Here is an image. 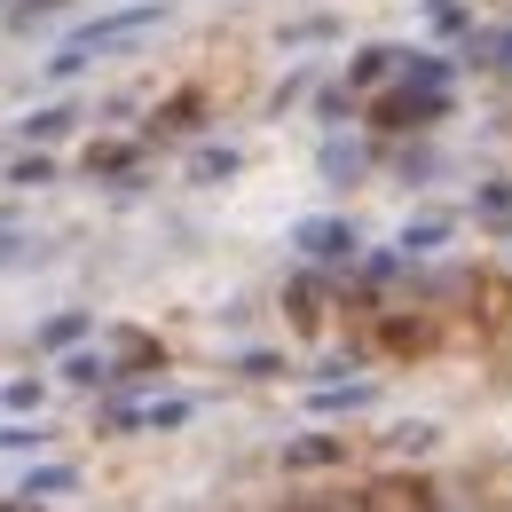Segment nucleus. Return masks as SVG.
<instances>
[{
	"label": "nucleus",
	"instance_id": "nucleus-1",
	"mask_svg": "<svg viewBox=\"0 0 512 512\" xmlns=\"http://www.w3.org/2000/svg\"><path fill=\"white\" fill-rule=\"evenodd\" d=\"M426 119H442V64H434V56H418V64H410V79H402L394 95H379V127H386V134L426 127Z\"/></svg>",
	"mask_w": 512,
	"mask_h": 512
},
{
	"label": "nucleus",
	"instance_id": "nucleus-2",
	"mask_svg": "<svg viewBox=\"0 0 512 512\" xmlns=\"http://www.w3.org/2000/svg\"><path fill=\"white\" fill-rule=\"evenodd\" d=\"M158 16H166L158 0H142V8H119V16H95V24H87V32L71 40L64 56H48V71L64 79V71H79V64H87V56H95V48H111V40H127V32H150Z\"/></svg>",
	"mask_w": 512,
	"mask_h": 512
},
{
	"label": "nucleus",
	"instance_id": "nucleus-3",
	"mask_svg": "<svg viewBox=\"0 0 512 512\" xmlns=\"http://www.w3.org/2000/svg\"><path fill=\"white\" fill-rule=\"evenodd\" d=\"M292 245H300V253H316V260H347V253H355V229H347V221H300V229H292Z\"/></svg>",
	"mask_w": 512,
	"mask_h": 512
},
{
	"label": "nucleus",
	"instance_id": "nucleus-4",
	"mask_svg": "<svg viewBox=\"0 0 512 512\" xmlns=\"http://www.w3.org/2000/svg\"><path fill=\"white\" fill-rule=\"evenodd\" d=\"M331 457H347V442H339V434H308V442L284 449V465H331Z\"/></svg>",
	"mask_w": 512,
	"mask_h": 512
},
{
	"label": "nucleus",
	"instance_id": "nucleus-5",
	"mask_svg": "<svg viewBox=\"0 0 512 512\" xmlns=\"http://www.w3.org/2000/svg\"><path fill=\"white\" fill-rule=\"evenodd\" d=\"M386 71H394V48H363V56L347 64V87H379Z\"/></svg>",
	"mask_w": 512,
	"mask_h": 512
},
{
	"label": "nucleus",
	"instance_id": "nucleus-6",
	"mask_svg": "<svg viewBox=\"0 0 512 512\" xmlns=\"http://www.w3.org/2000/svg\"><path fill=\"white\" fill-rule=\"evenodd\" d=\"M119 426H190V402H150V410H119Z\"/></svg>",
	"mask_w": 512,
	"mask_h": 512
},
{
	"label": "nucleus",
	"instance_id": "nucleus-7",
	"mask_svg": "<svg viewBox=\"0 0 512 512\" xmlns=\"http://www.w3.org/2000/svg\"><path fill=\"white\" fill-rule=\"evenodd\" d=\"M71 119H79L71 103H48V111H32V119H24V134H40V142H56V134H64Z\"/></svg>",
	"mask_w": 512,
	"mask_h": 512
},
{
	"label": "nucleus",
	"instance_id": "nucleus-8",
	"mask_svg": "<svg viewBox=\"0 0 512 512\" xmlns=\"http://www.w3.org/2000/svg\"><path fill=\"white\" fill-rule=\"evenodd\" d=\"M127 166H134L127 142H103V150H87V174H127Z\"/></svg>",
	"mask_w": 512,
	"mask_h": 512
},
{
	"label": "nucleus",
	"instance_id": "nucleus-9",
	"mask_svg": "<svg viewBox=\"0 0 512 512\" xmlns=\"http://www.w3.org/2000/svg\"><path fill=\"white\" fill-rule=\"evenodd\" d=\"M323 174H363V150L355 142H323Z\"/></svg>",
	"mask_w": 512,
	"mask_h": 512
},
{
	"label": "nucleus",
	"instance_id": "nucleus-10",
	"mask_svg": "<svg viewBox=\"0 0 512 512\" xmlns=\"http://www.w3.org/2000/svg\"><path fill=\"white\" fill-rule=\"evenodd\" d=\"M371 402V386H323L316 394V410H363Z\"/></svg>",
	"mask_w": 512,
	"mask_h": 512
},
{
	"label": "nucleus",
	"instance_id": "nucleus-11",
	"mask_svg": "<svg viewBox=\"0 0 512 512\" xmlns=\"http://www.w3.org/2000/svg\"><path fill=\"white\" fill-rule=\"evenodd\" d=\"M229 174H237V150H205L197 158V182H229Z\"/></svg>",
	"mask_w": 512,
	"mask_h": 512
},
{
	"label": "nucleus",
	"instance_id": "nucleus-12",
	"mask_svg": "<svg viewBox=\"0 0 512 512\" xmlns=\"http://www.w3.org/2000/svg\"><path fill=\"white\" fill-rule=\"evenodd\" d=\"M56 8H64V0H16V8H8V24H16V32H32V24H40V16H56Z\"/></svg>",
	"mask_w": 512,
	"mask_h": 512
},
{
	"label": "nucleus",
	"instance_id": "nucleus-13",
	"mask_svg": "<svg viewBox=\"0 0 512 512\" xmlns=\"http://www.w3.org/2000/svg\"><path fill=\"white\" fill-rule=\"evenodd\" d=\"M64 379L95 386V379H111V363H103V355H71V363H64Z\"/></svg>",
	"mask_w": 512,
	"mask_h": 512
},
{
	"label": "nucleus",
	"instance_id": "nucleus-14",
	"mask_svg": "<svg viewBox=\"0 0 512 512\" xmlns=\"http://www.w3.org/2000/svg\"><path fill=\"white\" fill-rule=\"evenodd\" d=\"M442 245V221H418V229H402V253H434Z\"/></svg>",
	"mask_w": 512,
	"mask_h": 512
},
{
	"label": "nucleus",
	"instance_id": "nucleus-15",
	"mask_svg": "<svg viewBox=\"0 0 512 512\" xmlns=\"http://www.w3.org/2000/svg\"><path fill=\"white\" fill-rule=\"evenodd\" d=\"M8 182H24V190H40V182H48V158H40V150H32V158H16V174H8Z\"/></svg>",
	"mask_w": 512,
	"mask_h": 512
},
{
	"label": "nucleus",
	"instance_id": "nucleus-16",
	"mask_svg": "<svg viewBox=\"0 0 512 512\" xmlns=\"http://www.w3.org/2000/svg\"><path fill=\"white\" fill-rule=\"evenodd\" d=\"M32 489H71V473H64V465H40V473L24 481V497H32Z\"/></svg>",
	"mask_w": 512,
	"mask_h": 512
},
{
	"label": "nucleus",
	"instance_id": "nucleus-17",
	"mask_svg": "<svg viewBox=\"0 0 512 512\" xmlns=\"http://www.w3.org/2000/svg\"><path fill=\"white\" fill-rule=\"evenodd\" d=\"M8 410H40V379H16V386H8Z\"/></svg>",
	"mask_w": 512,
	"mask_h": 512
},
{
	"label": "nucleus",
	"instance_id": "nucleus-18",
	"mask_svg": "<svg viewBox=\"0 0 512 512\" xmlns=\"http://www.w3.org/2000/svg\"><path fill=\"white\" fill-rule=\"evenodd\" d=\"M0 449H40V434L32 426H0Z\"/></svg>",
	"mask_w": 512,
	"mask_h": 512
},
{
	"label": "nucleus",
	"instance_id": "nucleus-19",
	"mask_svg": "<svg viewBox=\"0 0 512 512\" xmlns=\"http://www.w3.org/2000/svg\"><path fill=\"white\" fill-rule=\"evenodd\" d=\"M489 56H497V64L512 71V32H497V40H489Z\"/></svg>",
	"mask_w": 512,
	"mask_h": 512
},
{
	"label": "nucleus",
	"instance_id": "nucleus-20",
	"mask_svg": "<svg viewBox=\"0 0 512 512\" xmlns=\"http://www.w3.org/2000/svg\"><path fill=\"white\" fill-rule=\"evenodd\" d=\"M8 237H16V213H0V245H8Z\"/></svg>",
	"mask_w": 512,
	"mask_h": 512
},
{
	"label": "nucleus",
	"instance_id": "nucleus-21",
	"mask_svg": "<svg viewBox=\"0 0 512 512\" xmlns=\"http://www.w3.org/2000/svg\"><path fill=\"white\" fill-rule=\"evenodd\" d=\"M300 512H339V505H300Z\"/></svg>",
	"mask_w": 512,
	"mask_h": 512
},
{
	"label": "nucleus",
	"instance_id": "nucleus-22",
	"mask_svg": "<svg viewBox=\"0 0 512 512\" xmlns=\"http://www.w3.org/2000/svg\"><path fill=\"white\" fill-rule=\"evenodd\" d=\"M434 512H457V505H434Z\"/></svg>",
	"mask_w": 512,
	"mask_h": 512
}]
</instances>
